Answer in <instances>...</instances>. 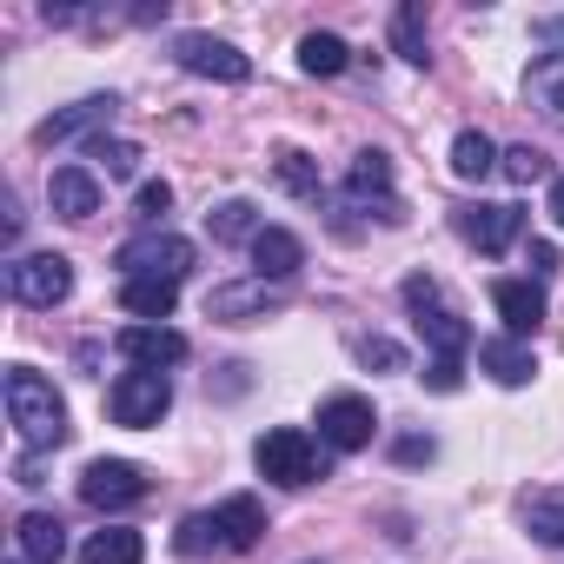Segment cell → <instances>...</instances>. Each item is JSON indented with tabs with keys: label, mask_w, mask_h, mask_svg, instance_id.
<instances>
[{
	"label": "cell",
	"mask_w": 564,
	"mask_h": 564,
	"mask_svg": "<svg viewBox=\"0 0 564 564\" xmlns=\"http://www.w3.org/2000/svg\"><path fill=\"white\" fill-rule=\"evenodd\" d=\"M14 544H21L28 564H61V557H67V524H61L54 511H28V518L14 524Z\"/></svg>",
	"instance_id": "21"
},
{
	"label": "cell",
	"mask_w": 564,
	"mask_h": 564,
	"mask_svg": "<svg viewBox=\"0 0 564 564\" xmlns=\"http://www.w3.org/2000/svg\"><path fill=\"white\" fill-rule=\"evenodd\" d=\"M252 458H259V471H265L272 485H286V491L326 478V452H319V438L300 432V425H272V432L252 445Z\"/></svg>",
	"instance_id": "3"
},
{
	"label": "cell",
	"mask_w": 564,
	"mask_h": 564,
	"mask_svg": "<svg viewBox=\"0 0 564 564\" xmlns=\"http://www.w3.org/2000/svg\"><path fill=\"white\" fill-rule=\"evenodd\" d=\"M551 219H557V226H564V173H557V180H551Z\"/></svg>",
	"instance_id": "37"
},
{
	"label": "cell",
	"mask_w": 564,
	"mask_h": 564,
	"mask_svg": "<svg viewBox=\"0 0 564 564\" xmlns=\"http://www.w3.org/2000/svg\"><path fill=\"white\" fill-rule=\"evenodd\" d=\"M419 379H425V392H458L465 386V359H432Z\"/></svg>",
	"instance_id": "33"
},
{
	"label": "cell",
	"mask_w": 564,
	"mask_h": 564,
	"mask_svg": "<svg viewBox=\"0 0 564 564\" xmlns=\"http://www.w3.org/2000/svg\"><path fill=\"white\" fill-rule=\"evenodd\" d=\"M87 153L107 166V180H133V173H140V147H133V140H107V133H100Z\"/></svg>",
	"instance_id": "30"
},
{
	"label": "cell",
	"mask_w": 564,
	"mask_h": 564,
	"mask_svg": "<svg viewBox=\"0 0 564 564\" xmlns=\"http://www.w3.org/2000/svg\"><path fill=\"white\" fill-rule=\"evenodd\" d=\"M524 524L538 544H564V491H531L524 498Z\"/></svg>",
	"instance_id": "26"
},
{
	"label": "cell",
	"mask_w": 564,
	"mask_h": 564,
	"mask_svg": "<svg viewBox=\"0 0 564 564\" xmlns=\"http://www.w3.org/2000/svg\"><path fill=\"white\" fill-rule=\"evenodd\" d=\"M259 538H265V505H259L252 491H232V498H219L213 511H193L173 544H180L186 557H206V551H232V557H239V551H252Z\"/></svg>",
	"instance_id": "1"
},
{
	"label": "cell",
	"mask_w": 564,
	"mask_h": 564,
	"mask_svg": "<svg viewBox=\"0 0 564 564\" xmlns=\"http://www.w3.org/2000/svg\"><path fill=\"white\" fill-rule=\"evenodd\" d=\"M206 226H213V239H259V232H265V226H259V213H252L246 199L213 206V219H206Z\"/></svg>",
	"instance_id": "28"
},
{
	"label": "cell",
	"mask_w": 564,
	"mask_h": 564,
	"mask_svg": "<svg viewBox=\"0 0 564 564\" xmlns=\"http://www.w3.org/2000/svg\"><path fill=\"white\" fill-rule=\"evenodd\" d=\"M392 47H399L412 67L432 61V54H425V14H419V8H399V14H392Z\"/></svg>",
	"instance_id": "29"
},
{
	"label": "cell",
	"mask_w": 564,
	"mask_h": 564,
	"mask_svg": "<svg viewBox=\"0 0 564 564\" xmlns=\"http://www.w3.org/2000/svg\"><path fill=\"white\" fill-rule=\"evenodd\" d=\"M8 419H14V432H21V445L28 452H54V445H67V399L54 392V379H41L34 366H8Z\"/></svg>",
	"instance_id": "2"
},
{
	"label": "cell",
	"mask_w": 564,
	"mask_h": 564,
	"mask_svg": "<svg viewBox=\"0 0 564 564\" xmlns=\"http://www.w3.org/2000/svg\"><path fill=\"white\" fill-rule=\"evenodd\" d=\"M478 366H485L498 386H531V372H538V359H531V339H511V333L485 339V346H478Z\"/></svg>",
	"instance_id": "20"
},
{
	"label": "cell",
	"mask_w": 564,
	"mask_h": 564,
	"mask_svg": "<svg viewBox=\"0 0 564 564\" xmlns=\"http://www.w3.org/2000/svg\"><path fill=\"white\" fill-rule=\"evenodd\" d=\"M120 306L133 319H147V326H166L173 306H180V286L173 279H120Z\"/></svg>",
	"instance_id": "22"
},
{
	"label": "cell",
	"mask_w": 564,
	"mask_h": 564,
	"mask_svg": "<svg viewBox=\"0 0 564 564\" xmlns=\"http://www.w3.org/2000/svg\"><path fill=\"white\" fill-rule=\"evenodd\" d=\"M173 54H180V67H186V74L219 80V87H246V80H252V61H246L232 41H213V34H180V41H173Z\"/></svg>",
	"instance_id": "11"
},
{
	"label": "cell",
	"mask_w": 564,
	"mask_h": 564,
	"mask_svg": "<svg viewBox=\"0 0 564 564\" xmlns=\"http://www.w3.org/2000/svg\"><path fill=\"white\" fill-rule=\"evenodd\" d=\"M14 564H28V557H14Z\"/></svg>",
	"instance_id": "38"
},
{
	"label": "cell",
	"mask_w": 564,
	"mask_h": 564,
	"mask_svg": "<svg viewBox=\"0 0 564 564\" xmlns=\"http://www.w3.org/2000/svg\"><path fill=\"white\" fill-rule=\"evenodd\" d=\"M265 313H279V286H272V279H246V286H213L206 293V319H219V326H252Z\"/></svg>",
	"instance_id": "13"
},
{
	"label": "cell",
	"mask_w": 564,
	"mask_h": 564,
	"mask_svg": "<svg viewBox=\"0 0 564 564\" xmlns=\"http://www.w3.org/2000/svg\"><path fill=\"white\" fill-rule=\"evenodd\" d=\"M359 359H366L372 372H405V352H399V339H386V333L359 339Z\"/></svg>",
	"instance_id": "32"
},
{
	"label": "cell",
	"mask_w": 564,
	"mask_h": 564,
	"mask_svg": "<svg viewBox=\"0 0 564 564\" xmlns=\"http://www.w3.org/2000/svg\"><path fill=\"white\" fill-rule=\"evenodd\" d=\"M458 232H465V246H478V252L498 259V252L524 232V206H485V199H478V206L458 213Z\"/></svg>",
	"instance_id": "14"
},
{
	"label": "cell",
	"mask_w": 564,
	"mask_h": 564,
	"mask_svg": "<svg viewBox=\"0 0 564 564\" xmlns=\"http://www.w3.org/2000/svg\"><path fill=\"white\" fill-rule=\"evenodd\" d=\"M153 491V478L140 471V465H127V458H94L87 471H80V505H94V511H127V505H140Z\"/></svg>",
	"instance_id": "9"
},
{
	"label": "cell",
	"mask_w": 564,
	"mask_h": 564,
	"mask_svg": "<svg viewBox=\"0 0 564 564\" xmlns=\"http://www.w3.org/2000/svg\"><path fill=\"white\" fill-rule=\"evenodd\" d=\"M544 272H557V252H551V239H531V279H544Z\"/></svg>",
	"instance_id": "35"
},
{
	"label": "cell",
	"mask_w": 564,
	"mask_h": 564,
	"mask_svg": "<svg viewBox=\"0 0 564 564\" xmlns=\"http://www.w3.org/2000/svg\"><path fill=\"white\" fill-rule=\"evenodd\" d=\"M405 306H412V326H419V339L432 346V359H465V352H471V326L438 300V279L412 272V279H405Z\"/></svg>",
	"instance_id": "4"
},
{
	"label": "cell",
	"mask_w": 564,
	"mask_h": 564,
	"mask_svg": "<svg viewBox=\"0 0 564 564\" xmlns=\"http://www.w3.org/2000/svg\"><path fill=\"white\" fill-rule=\"evenodd\" d=\"M491 306H498V319H505L511 339H531L538 319H544V286H538V279H498Z\"/></svg>",
	"instance_id": "16"
},
{
	"label": "cell",
	"mask_w": 564,
	"mask_h": 564,
	"mask_svg": "<svg viewBox=\"0 0 564 564\" xmlns=\"http://www.w3.org/2000/svg\"><path fill=\"white\" fill-rule=\"evenodd\" d=\"M498 166H505V180H511V186H538V180L551 173V153H538V147H505V160H498Z\"/></svg>",
	"instance_id": "31"
},
{
	"label": "cell",
	"mask_w": 564,
	"mask_h": 564,
	"mask_svg": "<svg viewBox=\"0 0 564 564\" xmlns=\"http://www.w3.org/2000/svg\"><path fill=\"white\" fill-rule=\"evenodd\" d=\"M524 100L544 127H564V54H538L524 67Z\"/></svg>",
	"instance_id": "18"
},
{
	"label": "cell",
	"mask_w": 564,
	"mask_h": 564,
	"mask_svg": "<svg viewBox=\"0 0 564 564\" xmlns=\"http://www.w3.org/2000/svg\"><path fill=\"white\" fill-rule=\"evenodd\" d=\"M498 160H505V153H498L478 127H465V133L452 140V173H458V180H485V173H498Z\"/></svg>",
	"instance_id": "25"
},
{
	"label": "cell",
	"mask_w": 564,
	"mask_h": 564,
	"mask_svg": "<svg viewBox=\"0 0 564 564\" xmlns=\"http://www.w3.org/2000/svg\"><path fill=\"white\" fill-rule=\"evenodd\" d=\"M372 432H379L372 399H359V392H333V399H319V445H333V452H366Z\"/></svg>",
	"instance_id": "10"
},
{
	"label": "cell",
	"mask_w": 564,
	"mask_h": 564,
	"mask_svg": "<svg viewBox=\"0 0 564 564\" xmlns=\"http://www.w3.org/2000/svg\"><path fill=\"white\" fill-rule=\"evenodd\" d=\"M300 67H306L313 80H333V74L352 67V47H346L339 34H306V41H300Z\"/></svg>",
	"instance_id": "24"
},
{
	"label": "cell",
	"mask_w": 564,
	"mask_h": 564,
	"mask_svg": "<svg viewBox=\"0 0 564 564\" xmlns=\"http://www.w3.org/2000/svg\"><path fill=\"white\" fill-rule=\"evenodd\" d=\"M166 405H173V379H166V372H120L113 392H107V412H113V425H127V432L160 425Z\"/></svg>",
	"instance_id": "6"
},
{
	"label": "cell",
	"mask_w": 564,
	"mask_h": 564,
	"mask_svg": "<svg viewBox=\"0 0 564 564\" xmlns=\"http://www.w3.org/2000/svg\"><path fill=\"white\" fill-rule=\"evenodd\" d=\"M113 113H120V94H87V100L61 107L54 120H41V127H34V140H41V147H67V140H87V133H100Z\"/></svg>",
	"instance_id": "12"
},
{
	"label": "cell",
	"mask_w": 564,
	"mask_h": 564,
	"mask_svg": "<svg viewBox=\"0 0 564 564\" xmlns=\"http://www.w3.org/2000/svg\"><path fill=\"white\" fill-rule=\"evenodd\" d=\"M133 206H140V219H147V226H153V219H160V213H166V206H173V186H166V180H147V186H140V199H133Z\"/></svg>",
	"instance_id": "34"
},
{
	"label": "cell",
	"mask_w": 564,
	"mask_h": 564,
	"mask_svg": "<svg viewBox=\"0 0 564 564\" xmlns=\"http://www.w3.org/2000/svg\"><path fill=\"white\" fill-rule=\"evenodd\" d=\"M113 346H120V359H127L133 372H166V366L186 359V339H180L173 326H127Z\"/></svg>",
	"instance_id": "15"
},
{
	"label": "cell",
	"mask_w": 564,
	"mask_h": 564,
	"mask_svg": "<svg viewBox=\"0 0 564 564\" xmlns=\"http://www.w3.org/2000/svg\"><path fill=\"white\" fill-rule=\"evenodd\" d=\"M8 293L21 306H61L74 293V259H61V252H21V259H8Z\"/></svg>",
	"instance_id": "7"
},
{
	"label": "cell",
	"mask_w": 564,
	"mask_h": 564,
	"mask_svg": "<svg viewBox=\"0 0 564 564\" xmlns=\"http://www.w3.org/2000/svg\"><path fill=\"white\" fill-rule=\"evenodd\" d=\"M47 206H54L61 219H94V213H100V180H94L87 166H54V173H47Z\"/></svg>",
	"instance_id": "17"
},
{
	"label": "cell",
	"mask_w": 564,
	"mask_h": 564,
	"mask_svg": "<svg viewBox=\"0 0 564 564\" xmlns=\"http://www.w3.org/2000/svg\"><path fill=\"white\" fill-rule=\"evenodd\" d=\"M252 265H259V279H293L300 265H306V246H300V232H286V226H265L259 239H252Z\"/></svg>",
	"instance_id": "19"
},
{
	"label": "cell",
	"mask_w": 564,
	"mask_h": 564,
	"mask_svg": "<svg viewBox=\"0 0 564 564\" xmlns=\"http://www.w3.org/2000/svg\"><path fill=\"white\" fill-rule=\"evenodd\" d=\"M193 239H180V232H166V226H147L140 239H127L120 252H113V265H120V279H180L193 272Z\"/></svg>",
	"instance_id": "5"
},
{
	"label": "cell",
	"mask_w": 564,
	"mask_h": 564,
	"mask_svg": "<svg viewBox=\"0 0 564 564\" xmlns=\"http://www.w3.org/2000/svg\"><path fill=\"white\" fill-rule=\"evenodd\" d=\"M140 557H147V538L127 531V524H107L80 544V564H140Z\"/></svg>",
	"instance_id": "23"
},
{
	"label": "cell",
	"mask_w": 564,
	"mask_h": 564,
	"mask_svg": "<svg viewBox=\"0 0 564 564\" xmlns=\"http://www.w3.org/2000/svg\"><path fill=\"white\" fill-rule=\"evenodd\" d=\"M346 199H352L359 213H379L386 226L405 219V206H399V193H392V160H386L379 147L352 153V166H346Z\"/></svg>",
	"instance_id": "8"
},
{
	"label": "cell",
	"mask_w": 564,
	"mask_h": 564,
	"mask_svg": "<svg viewBox=\"0 0 564 564\" xmlns=\"http://www.w3.org/2000/svg\"><path fill=\"white\" fill-rule=\"evenodd\" d=\"M279 186L286 193H300V199H319V160L313 153H300V147H279Z\"/></svg>",
	"instance_id": "27"
},
{
	"label": "cell",
	"mask_w": 564,
	"mask_h": 564,
	"mask_svg": "<svg viewBox=\"0 0 564 564\" xmlns=\"http://www.w3.org/2000/svg\"><path fill=\"white\" fill-rule=\"evenodd\" d=\"M432 452H438L432 438H399V465H425Z\"/></svg>",
	"instance_id": "36"
}]
</instances>
